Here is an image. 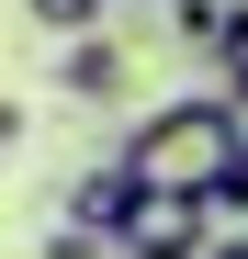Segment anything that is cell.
Returning <instances> with one entry per match:
<instances>
[{"label": "cell", "mask_w": 248, "mask_h": 259, "mask_svg": "<svg viewBox=\"0 0 248 259\" xmlns=\"http://www.w3.org/2000/svg\"><path fill=\"white\" fill-rule=\"evenodd\" d=\"M68 226H79V237H102V248H124V237L147 226V192L102 158V169H79V181H68Z\"/></svg>", "instance_id": "cell-2"}, {"label": "cell", "mask_w": 248, "mask_h": 259, "mask_svg": "<svg viewBox=\"0 0 248 259\" xmlns=\"http://www.w3.org/2000/svg\"><path fill=\"white\" fill-rule=\"evenodd\" d=\"M203 259H248V237H215V248H203Z\"/></svg>", "instance_id": "cell-10"}, {"label": "cell", "mask_w": 248, "mask_h": 259, "mask_svg": "<svg viewBox=\"0 0 248 259\" xmlns=\"http://www.w3.org/2000/svg\"><path fill=\"white\" fill-rule=\"evenodd\" d=\"M57 91L68 102H124V91H136V57H124L113 34H79V46L57 57Z\"/></svg>", "instance_id": "cell-3"}, {"label": "cell", "mask_w": 248, "mask_h": 259, "mask_svg": "<svg viewBox=\"0 0 248 259\" xmlns=\"http://www.w3.org/2000/svg\"><path fill=\"white\" fill-rule=\"evenodd\" d=\"M237 147H248V124L203 91V102H158V113H136V124H124V147H113V169H124L147 203H203V214H215Z\"/></svg>", "instance_id": "cell-1"}, {"label": "cell", "mask_w": 248, "mask_h": 259, "mask_svg": "<svg viewBox=\"0 0 248 259\" xmlns=\"http://www.w3.org/2000/svg\"><path fill=\"white\" fill-rule=\"evenodd\" d=\"M46 259H102V237H79V226H57V237H46Z\"/></svg>", "instance_id": "cell-7"}, {"label": "cell", "mask_w": 248, "mask_h": 259, "mask_svg": "<svg viewBox=\"0 0 248 259\" xmlns=\"http://www.w3.org/2000/svg\"><path fill=\"white\" fill-rule=\"evenodd\" d=\"M215 214H248V147H237V169H226V192H215Z\"/></svg>", "instance_id": "cell-8"}, {"label": "cell", "mask_w": 248, "mask_h": 259, "mask_svg": "<svg viewBox=\"0 0 248 259\" xmlns=\"http://www.w3.org/2000/svg\"><path fill=\"white\" fill-rule=\"evenodd\" d=\"M170 23H181V46L226 57V23H237V0H170Z\"/></svg>", "instance_id": "cell-4"}, {"label": "cell", "mask_w": 248, "mask_h": 259, "mask_svg": "<svg viewBox=\"0 0 248 259\" xmlns=\"http://www.w3.org/2000/svg\"><path fill=\"white\" fill-rule=\"evenodd\" d=\"M23 124H34V113H23V102H0V147H23Z\"/></svg>", "instance_id": "cell-9"}, {"label": "cell", "mask_w": 248, "mask_h": 259, "mask_svg": "<svg viewBox=\"0 0 248 259\" xmlns=\"http://www.w3.org/2000/svg\"><path fill=\"white\" fill-rule=\"evenodd\" d=\"M215 102H226V113L248 124V12L226 23V57H215Z\"/></svg>", "instance_id": "cell-5"}, {"label": "cell", "mask_w": 248, "mask_h": 259, "mask_svg": "<svg viewBox=\"0 0 248 259\" xmlns=\"http://www.w3.org/2000/svg\"><path fill=\"white\" fill-rule=\"evenodd\" d=\"M34 23H46V34H68V46H79V34H102V0H34Z\"/></svg>", "instance_id": "cell-6"}]
</instances>
